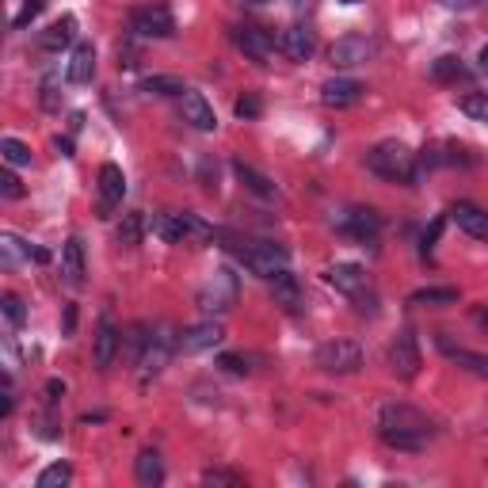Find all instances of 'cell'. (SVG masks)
I'll use <instances>...</instances> for the list:
<instances>
[{
    "mask_svg": "<svg viewBox=\"0 0 488 488\" xmlns=\"http://www.w3.org/2000/svg\"><path fill=\"white\" fill-rule=\"evenodd\" d=\"M378 431L393 451H423L431 439V420L409 405H386L378 412Z\"/></svg>",
    "mask_w": 488,
    "mask_h": 488,
    "instance_id": "obj_1",
    "label": "cell"
},
{
    "mask_svg": "<svg viewBox=\"0 0 488 488\" xmlns=\"http://www.w3.org/2000/svg\"><path fill=\"white\" fill-rule=\"evenodd\" d=\"M367 168L389 183H412L416 180V153L400 141H378L367 153Z\"/></svg>",
    "mask_w": 488,
    "mask_h": 488,
    "instance_id": "obj_2",
    "label": "cell"
},
{
    "mask_svg": "<svg viewBox=\"0 0 488 488\" xmlns=\"http://www.w3.org/2000/svg\"><path fill=\"white\" fill-rule=\"evenodd\" d=\"M237 294H241L237 275H233L229 267H214L206 275V283L199 286V309L210 313V317H222V313H229L233 306H237Z\"/></svg>",
    "mask_w": 488,
    "mask_h": 488,
    "instance_id": "obj_3",
    "label": "cell"
},
{
    "mask_svg": "<svg viewBox=\"0 0 488 488\" xmlns=\"http://www.w3.org/2000/svg\"><path fill=\"white\" fill-rule=\"evenodd\" d=\"M237 256H241V264H244L252 275H260V279H267V283L290 271L286 248L271 244V241H244V244L237 248Z\"/></svg>",
    "mask_w": 488,
    "mask_h": 488,
    "instance_id": "obj_4",
    "label": "cell"
},
{
    "mask_svg": "<svg viewBox=\"0 0 488 488\" xmlns=\"http://www.w3.org/2000/svg\"><path fill=\"white\" fill-rule=\"evenodd\" d=\"M313 358L325 374H355L363 367V348H358L355 339H328V344L317 348Z\"/></svg>",
    "mask_w": 488,
    "mask_h": 488,
    "instance_id": "obj_5",
    "label": "cell"
},
{
    "mask_svg": "<svg viewBox=\"0 0 488 488\" xmlns=\"http://www.w3.org/2000/svg\"><path fill=\"white\" fill-rule=\"evenodd\" d=\"M130 31L141 38H172L176 35V19L172 8L164 0H153V5H141L130 12Z\"/></svg>",
    "mask_w": 488,
    "mask_h": 488,
    "instance_id": "obj_6",
    "label": "cell"
},
{
    "mask_svg": "<svg viewBox=\"0 0 488 488\" xmlns=\"http://www.w3.org/2000/svg\"><path fill=\"white\" fill-rule=\"evenodd\" d=\"M378 54V47L367 38V35H344V38H336L332 42V50H328V57H332V66L336 69H351V66H367V61Z\"/></svg>",
    "mask_w": 488,
    "mask_h": 488,
    "instance_id": "obj_7",
    "label": "cell"
},
{
    "mask_svg": "<svg viewBox=\"0 0 488 488\" xmlns=\"http://www.w3.org/2000/svg\"><path fill=\"white\" fill-rule=\"evenodd\" d=\"M225 339V328L218 321H199L176 336V351L180 355H202V351H214Z\"/></svg>",
    "mask_w": 488,
    "mask_h": 488,
    "instance_id": "obj_8",
    "label": "cell"
},
{
    "mask_svg": "<svg viewBox=\"0 0 488 488\" xmlns=\"http://www.w3.org/2000/svg\"><path fill=\"white\" fill-rule=\"evenodd\" d=\"M336 229H344L348 237L355 241H374L378 237V229H381V214L370 206H355V210H344L339 218H332Z\"/></svg>",
    "mask_w": 488,
    "mask_h": 488,
    "instance_id": "obj_9",
    "label": "cell"
},
{
    "mask_svg": "<svg viewBox=\"0 0 488 488\" xmlns=\"http://www.w3.org/2000/svg\"><path fill=\"white\" fill-rule=\"evenodd\" d=\"M172 351H176V339L164 336L161 328H153V332H150V344H145V351H141V358H138L141 378H145V381L157 378V374L168 367V355H172Z\"/></svg>",
    "mask_w": 488,
    "mask_h": 488,
    "instance_id": "obj_10",
    "label": "cell"
},
{
    "mask_svg": "<svg viewBox=\"0 0 488 488\" xmlns=\"http://www.w3.org/2000/svg\"><path fill=\"white\" fill-rule=\"evenodd\" d=\"M389 370L400 378V381H412L420 374V344L412 332H400L397 344L389 348Z\"/></svg>",
    "mask_w": 488,
    "mask_h": 488,
    "instance_id": "obj_11",
    "label": "cell"
},
{
    "mask_svg": "<svg viewBox=\"0 0 488 488\" xmlns=\"http://www.w3.org/2000/svg\"><path fill=\"white\" fill-rule=\"evenodd\" d=\"M367 96V84H358L351 77H332L325 80V88H321V99H325V108H355L358 99Z\"/></svg>",
    "mask_w": 488,
    "mask_h": 488,
    "instance_id": "obj_12",
    "label": "cell"
},
{
    "mask_svg": "<svg viewBox=\"0 0 488 488\" xmlns=\"http://www.w3.org/2000/svg\"><path fill=\"white\" fill-rule=\"evenodd\" d=\"M126 195V176L119 164H103L99 168V218H111V210Z\"/></svg>",
    "mask_w": 488,
    "mask_h": 488,
    "instance_id": "obj_13",
    "label": "cell"
},
{
    "mask_svg": "<svg viewBox=\"0 0 488 488\" xmlns=\"http://www.w3.org/2000/svg\"><path fill=\"white\" fill-rule=\"evenodd\" d=\"M180 111H183V122H191L195 130H202V134H210V130H218V115H214V108L206 103V96L202 92H183L180 96Z\"/></svg>",
    "mask_w": 488,
    "mask_h": 488,
    "instance_id": "obj_14",
    "label": "cell"
},
{
    "mask_svg": "<svg viewBox=\"0 0 488 488\" xmlns=\"http://www.w3.org/2000/svg\"><path fill=\"white\" fill-rule=\"evenodd\" d=\"M19 260L50 264V252H47V248H31L27 241H19L16 233H0V264H5V267H16Z\"/></svg>",
    "mask_w": 488,
    "mask_h": 488,
    "instance_id": "obj_15",
    "label": "cell"
},
{
    "mask_svg": "<svg viewBox=\"0 0 488 488\" xmlns=\"http://www.w3.org/2000/svg\"><path fill=\"white\" fill-rule=\"evenodd\" d=\"M119 351H122V332L115 328L111 317H103L99 328H96V367H99V370H111V363L119 358Z\"/></svg>",
    "mask_w": 488,
    "mask_h": 488,
    "instance_id": "obj_16",
    "label": "cell"
},
{
    "mask_svg": "<svg viewBox=\"0 0 488 488\" xmlns=\"http://www.w3.org/2000/svg\"><path fill=\"white\" fill-rule=\"evenodd\" d=\"M325 279H328L332 290L348 294V298H355V294L367 290V271L358 267V264H332V267L325 271Z\"/></svg>",
    "mask_w": 488,
    "mask_h": 488,
    "instance_id": "obj_17",
    "label": "cell"
},
{
    "mask_svg": "<svg viewBox=\"0 0 488 488\" xmlns=\"http://www.w3.org/2000/svg\"><path fill=\"white\" fill-rule=\"evenodd\" d=\"M451 222L462 233H470V237L488 241V210H481L477 202H454L451 206Z\"/></svg>",
    "mask_w": 488,
    "mask_h": 488,
    "instance_id": "obj_18",
    "label": "cell"
},
{
    "mask_svg": "<svg viewBox=\"0 0 488 488\" xmlns=\"http://www.w3.org/2000/svg\"><path fill=\"white\" fill-rule=\"evenodd\" d=\"M233 38H237V47H241L252 61H260V66H264V61L271 57V50H275V38H271L264 27H237V31H233Z\"/></svg>",
    "mask_w": 488,
    "mask_h": 488,
    "instance_id": "obj_19",
    "label": "cell"
},
{
    "mask_svg": "<svg viewBox=\"0 0 488 488\" xmlns=\"http://www.w3.org/2000/svg\"><path fill=\"white\" fill-rule=\"evenodd\" d=\"M73 38H77V19L73 16H61V19H54V24L38 35V47L47 50V54H61L66 47H73Z\"/></svg>",
    "mask_w": 488,
    "mask_h": 488,
    "instance_id": "obj_20",
    "label": "cell"
},
{
    "mask_svg": "<svg viewBox=\"0 0 488 488\" xmlns=\"http://www.w3.org/2000/svg\"><path fill=\"white\" fill-rule=\"evenodd\" d=\"M66 77H69V84H92V77H96V47L92 42H77L73 47Z\"/></svg>",
    "mask_w": 488,
    "mask_h": 488,
    "instance_id": "obj_21",
    "label": "cell"
},
{
    "mask_svg": "<svg viewBox=\"0 0 488 488\" xmlns=\"http://www.w3.org/2000/svg\"><path fill=\"white\" fill-rule=\"evenodd\" d=\"M279 47H283V54H286L290 61H309V54L317 50V38H313V31H309V27L294 24V27H286V31H283Z\"/></svg>",
    "mask_w": 488,
    "mask_h": 488,
    "instance_id": "obj_22",
    "label": "cell"
},
{
    "mask_svg": "<svg viewBox=\"0 0 488 488\" xmlns=\"http://www.w3.org/2000/svg\"><path fill=\"white\" fill-rule=\"evenodd\" d=\"M439 351L451 358L454 367H462V370H470V374H477V378H488V355H477V351H465V348H454L451 344V336H439Z\"/></svg>",
    "mask_w": 488,
    "mask_h": 488,
    "instance_id": "obj_23",
    "label": "cell"
},
{
    "mask_svg": "<svg viewBox=\"0 0 488 488\" xmlns=\"http://www.w3.org/2000/svg\"><path fill=\"white\" fill-rule=\"evenodd\" d=\"M271 298H275V306H283L286 313H302V306H306L302 286H298V279H294L290 271L279 275V279H271Z\"/></svg>",
    "mask_w": 488,
    "mask_h": 488,
    "instance_id": "obj_24",
    "label": "cell"
},
{
    "mask_svg": "<svg viewBox=\"0 0 488 488\" xmlns=\"http://www.w3.org/2000/svg\"><path fill=\"white\" fill-rule=\"evenodd\" d=\"M61 279H66V286H84V244L73 237L66 241V248H61Z\"/></svg>",
    "mask_w": 488,
    "mask_h": 488,
    "instance_id": "obj_25",
    "label": "cell"
},
{
    "mask_svg": "<svg viewBox=\"0 0 488 488\" xmlns=\"http://www.w3.org/2000/svg\"><path fill=\"white\" fill-rule=\"evenodd\" d=\"M134 477H138L141 488H157V484L164 481V462H161V454H157V451H141L138 462H134Z\"/></svg>",
    "mask_w": 488,
    "mask_h": 488,
    "instance_id": "obj_26",
    "label": "cell"
},
{
    "mask_svg": "<svg viewBox=\"0 0 488 488\" xmlns=\"http://www.w3.org/2000/svg\"><path fill=\"white\" fill-rule=\"evenodd\" d=\"M233 172H237V180L252 191V195H260V199H275V183L267 180V176H260L252 164H244V161H233Z\"/></svg>",
    "mask_w": 488,
    "mask_h": 488,
    "instance_id": "obj_27",
    "label": "cell"
},
{
    "mask_svg": "<svg viewBox=\"0 0 488 488\" xmlns=\"http://www.w3.org/2000/svg\"><path fill=\"white\" fill-rule=\"evenodd\" d=\"M458 302V290L454 286H428V290H416L409 306H454Z\"/></svg>",
    "mask_w": 488,
    "mask_h": 488,
    "instance_id": "obj_28",
    "label": "cell"
},
{
    "mask_svg": "<svg viewBox=\"0 0 488 488\" xmlns=\"http://www.w3.org/2000/svg\"><path fill=\"white\" fill-rule=\"evenodd\" d=\"M431 77H435L439 84H454V80H462V77H465V66H462V57H454V54H442V57H435V66H431Z\"/></svg>",
    "mask_w": 488,
    "mask_h": 488,
    "instance_id": "obj_29",
    "label": "cell"
},
{
    "mask_svg": "<svg viewBox=\"0 0 488 488\" xmlns=\"http://www.w3.org/2000/svg\"><path fill=\"white\" fill-rule=\"evenodd\" d=\"M153 233L168 244H180L183 241V214H157L153 218Z\"/></svg>",
    "mask_w": 488,
    "mask_h": 488,
    "instance_id": "obj_30",
    "label": "cell"
},
{
    "mask_svg": "<svg viewBox=\"0 0 488 488\" xmlns=\"http://www.w3.org/2000/svg\"><path fill=\"white\" fill-rule=\"evenodd\" d=\"M141 237H145V214H122V225H119V244H126V248H134V244H141Z\"/></svg>",
    "mask_w": 488,
    "mask_h": 488,
    "instance_id": "obj_31",
    "label": "cell"
},
{
    "mask_svg": "<svg viewBox=\"0 0 488 488\" xmlns=\"http://www.w3.org/2000/svg\"><path fill=\"white\" fill-rule=\"evenodd\" d=\"M141 92H153V96H183L187 88H183V80H180V77H164V73H157V77H145V80H141Z\"/></svg>",
    "mask_w": 488,
    "mask_h": 488,
    "instance_id": "obj_32",
    "label": "cell"
},
{
    "mask_svg": "<svg viewBox=\"0 0 488 488\" xmlns=\"http://www.w3.org/2000/svg\"><path fill=\"white\" fill-rule=\"evenodd\" d=\"M73 481V465L69 462H54L38 473V488H66Z\"/></svg>",
    "mask_w": 488,
    "mask_h": 488,
    "instance_id": "obj_33",
    "label": "cell"
},
{
    "mask_svg": "<svg viewBox=\"0 0 488 488\" xmlns=\"http://www.w3.org/2000/svg\"><path fill=\"white\" fill-rule=\"evenodd\" d=\"M0 157H5V164H12V168H27L31 164V150L19 138H5V141H0Z\"/></svg>",
    "mask_w": 488,
    "mask_h": 488,
    "instance_id": "obj_34",
    "label": "cell"
},
{
    "mask_svg": "<svg viewBox=\"0 0 488 488\" xmlns=\"http://www.w3.org/2000/svg\"><path fill=\"white\" fill-rule=\"evenodd\" d=\"M0 313H5V321L12 328H24V321H27V306L19 302L16 294H5V298H0Z\"/></svg>",
    "mask_w": 488,
    "mask_h": 488,
    "instance_id": "obj_35",
    "label": "cell"
},
{
    "mask_svg": "<svg viewBox=\"0 0 488 488\" xmlns=\"http://www.w3.org/2000/svg\"><path fill=\"white\" fill-rule=\"evenodd\" d=\"M233 111H237V119L252 122V119L264 115V99L256 92H244V96H237V103H233Z\"/></svg>",
    "mask_w": 488,
    "mask_h": 488,
    "instance_id": "obj_36",
    "label": "cell"
},
{
    "mask_svg": "<svg viewBox=\"0 0 488 488\" xmlns=\"http://www.w3.org/2000/svg\"><path fill=\"white\" fill-rule=\"evenodd\" d=\"M42 108L47 111L61 108V77L57 73H47V80H42Z\"/></svg>",
    "mask_w": 488,
    "mask_h": 488,
    "instance_id": "obj_37",
    "label": "cell"
},
{
    "mask_svg": "<svg viewBox=\"0 0 488 488\" xmlns=\"http://www.w3.org/2000/svg\"><path fill=\"white\" fill-rule=\"evenodd\" d=\"M252 363H256V358H252V355H237V351H225L218 358V367L229 370V374H252Z\"/></svg>",
    "mask_w": 488,
    "mask_h": 488,
    "instance_id": "obj_38",
    "label": "cell"
},
{
    "mask_svg": "<svg viewBox=\"0 0 488 488\" xmlns=\"http://www.w3.org/2000/svg\"><path fill=\"white\" fill-rule=\"evenodd\" d=\"M462 111L477 119V122H488V92H473V96H465L462 99Z\"/></svg>",
    "mask_w": 488,
    "mask_h": 488,
    "instance_id": "obj_39",
    "label": "cell"
},
{
    "mask_svg": "<svg viewBox=\"0 0 488 488\" xmlns=\"http://www.w3.org/2000/svg\"><path fill=\"white\" fill-rule=\"evenodd\" d=\"M0 195H5L8 202L16 199H24V183L16 180V172H0Z\"/></svg>",
    "mask_w": 488,
    "mask_h": 488,
    "instance_id": "obj_40",
    "label": "cell"
},
{
    "mask_svg": "<svg viewBox=\"0 0 488 488\" xmlns=\"http://www.w3.org/2000/svg\"><path fill=\"white\" fill-rule=\"evenodd\" d=\"M202 481H206V484H229V488H241V484H244L241 473H229V470H206Z\"/></svg>",
    "mask_w": 488,
    "mask_h": 488,
    "instance_id": "obj_41",
    "label": "cell"
},
{
    "mask_svg": "<svg viewBox=\"0 0 488 488\" xmlns=\"http://www.w3.org/2000/svg\"><path fill=\"white\" fill-rule=\"evenodd\" d=\"M38 12H42V0H27V5H24V8H19V12H16V19H12V27H27V24H31V19H35Z\"/></svg>",
    "mask_w": 488,
    "mask_h": 488,
    "instance_id": "obj_42",
    "label": "cell"
},
{
    "mask_svg": "<svg viewBox=\"0 0 488 488\" xmlns=\"http://www.w3.org/2000/svg\"><path fill=\"white\" fill-rule=\"evenodd\" d=\"M12 405H16V397H12V381L5 378V393H0V416H12Z\"/></svg>",
    "mask_w": 488,
    "mask_h": 488,
    "instance_id": "obj_43",
    "label": "cell"
},
{
    "mask_svg": "<svg viewBox=\"0 0 488 488\" xmlns=\"http://www.w3.org/2000/svg\"><path fill=\"white\" fill-rule=\"evenodd\" d=\"M119 66H122V69H134V66H138V47H122V50H119Z\"/></svg>",
    "mask_w": 488,
    "mask_h": 488,
    "instance_id": "obj_44",
    "label": "cell"
},
{
    "mask_svg": "<svg viewBox=\"0 0 488 488\" xmlns=\"http://www.w3.org/2000/svg\"><path fill=\"white\" fill-rule=\"evenodd\" d=\"M61 397H66V381H57V378L47 381V400H50V405H57Z\"/></svg>",
    "mask_w": 488,
    "mask_h": 488,
    "instance_id": "obj_45",
    "label": "cell"
},
{
    "mask_svg": "<svg viewBox=\"0 0 488 488\" xmlns=\"http://www.w3.org/2000/svg\"><path fill=\"white\" fill-rule=\"evenodd\" d=\"M290 8L298 12V16H306V12H313V8H317V0H290Z\"/></svg>",
    "mask_w": 488,
    "mask_h": 488,
    "instance_id": "obj_46",
    "label": "cell"
},
{
    "mask_svg": "<svg viewBox=\"0 0 488 488\" xmlns=\"http://www.w3.org/2000/svg\"><path fill=\"white\" fill-rule=\"evenodd\" d=\"M439 229H442V218H439V222L431 225V233H428V237H423V252H428V248H431V244L439 241Z\"/></svg>",
    "mask_w": 488,
    "mask_h": 488,
    "instance_id": "obj_47",
    "label": "cell"
},
{
    "mask_svg": "<svg viewBox=\"0 0 488 488\" xmlns=\"http://www.w3.org/2000/svg\"><path fill=\"white\" fill-rule=\"evenodd\" d=\"M54 150H57L61 157H73V141H69V138H57V141H54Z\"/></svg>",
    "mask_w": 488,
    "mask_h": 488,
    "instance_id": "obj_48",
    "label": "cell"
},
{
    "mask_svg": "<svg viewBox=\"0 0 488 488\" xmlns=\"http://www.w3.org/2000/svg\"><path fill=\"white\" fill-rule=\"evenodd\" d=\"M442 5H447V8H454V12H458V8H473L477 0H442Z\"/></svg>",
    "mask_w": 488,
    "mask_h": 488,
    "instance_id": "obj_49",
    "label": "cell"
},
{
    "mask_svg": "<svg viewBox=\"0 0 488 488\" xmlns=\"http://www.w3.org/2000/svg\"><path fill=\"white\" fill-rule=\"evenodd\" d=\"M477 66H481V73H488V42H484L481 54H477Z\"/></svg>",
    "mask_w": 488,
    "mask_h": 488,
    "instance_id": "obj_50",
    "label": "cell"
},
{
    "mask_svg": "<svg viewBox=\"0 0 488 488\" xmlns=\"http://www.w3.org/2000/svg\"><path fill=\"white\" fill-rule=\"evenodd\" d=\"M73 321H77V309L69 306V313H66V332H73Z\"/></svg>",
    "mask_w": 488,
    "mask_h": 488,
    "instance_id": "obj_51",
    "label": "cell"
},
{
    "mask_svg": "<svg viewBox=\"0 0 488 488\" xmlns=\"http://www.w3.org/2000/svg\"><path fill=\"white\" fill-rule=\"evenodd\" d=\"M248 5H271V0H248Z\"/></svg>",
    "mask_w": 488,
    "mask_h": 488,
    "instance_id": "obj_52",
    "label": "cell"
},
{
    "mask_svg": "<svg viewBox=\"0 0 488 488\" xmlns=\"http://www.w3.org/2000/svg\"><path fill=\"white\" fill-rule=\"evenodd\" d=\"M344 5H363V0H344Z\"/></svg>",
    "mask_w": 488,
    "mask_h": 488,
    "instance_id": "obj_53",
    "label": "cell"
}]
</instances>
